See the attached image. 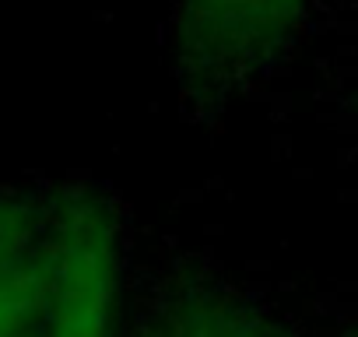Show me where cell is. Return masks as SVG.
I'll use <instances>...</instances> for the list:
<instances>
[{
    "label": "cell",
    "instance_id": "1",
    "mask_svg": "<svg viewBox=\"0 0 358 337\" xmlns=\"http://www.w3.org/2000/svg\"><path fill=\"white\" fill-rule=\"evenodd\" d=\"M120 239L71 194H0V337H116Z\"/></svg>",
    "mask_w": 358,
    "mask_h": 337
},
{
    "label": "cell",
    "instance_id": "2",
    "mask_svg": "<svg viewBox=\"0 0 358 337\" xmlns=\"http://www.w3.org/2000/svg\"><path fill=\"white\" fill-rule=\"evenodd\" d=\"M292 4L295 0H187L194 57L215 67H236L285 22Z\"/></svg>",
    "mask_w": 358,
    "mask_h": 337
}]
</instances>
